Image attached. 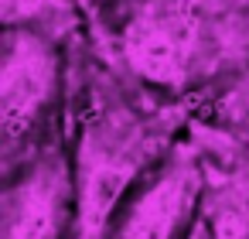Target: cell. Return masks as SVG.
<instances>
[{
  "instance_id": "6da1fadb",
  "label": "cell",
  "mask_w": 249,
  "mask_h": 239,
  "mask_svg": "<svg viewBox=\"0 0 249 239\" xmlns=\"http://www.w3.org/2000/svg\"><path fill=\"white\" fill-rule=\"evenodd\" d=\"M195 188L188 174H171L167 181H160L130 215L123 239H167L171 229L178 225L181 212L188 208Z\"/></svg>"
},
{
  "instance_id": "7a4b0ae2",
  "label": "cell",
  "mask_w": 249,
  "mask_h": 239,
  "mask_svg": "<svg viewBox=\"0 0 249 239\" xmlns=\"http://www.w3.org/2000/svg\"><path fill=\"white\" fill-rule=\"evenodd\" d=\"M48 75L52 65L45 58L41 48H35L31 41H21L18 52H11L7 58V79H4V103H7V123H14L18 110H28L48 92Z\"/></svg>"
},
{
  "instance_id": "3957f363",
  "label": "cell",
  "mask_w": 249,
  "mask_h": 239,
  "mask_svg": "<svg viewBox=\"0 0 249 239\" xmlns=\"http://www.w3.org/2000/svg\"><path fill=\"white\" fill-rule=\"evenodd\" d=\"M58 225V188L52 178H35L24 184L18 205L7 219V239H52Z\"/></svg>"
}]
</instances>
